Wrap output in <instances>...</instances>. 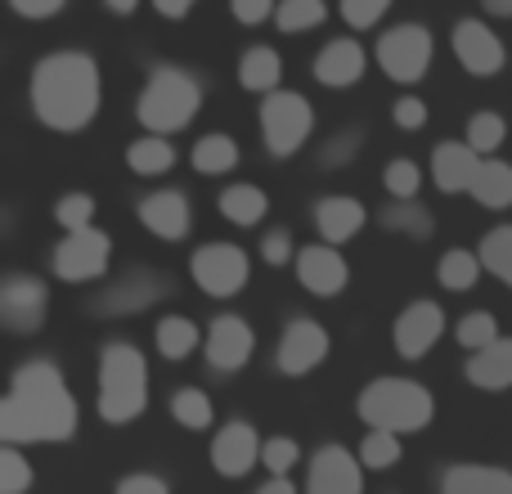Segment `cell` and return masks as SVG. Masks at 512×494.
I'll return each mask as SVG.
<instances>
[{"label": "cell", "instance_id": "1", "mask_svg": "<svg viewBox=\"0 0 512 494\" xmlns=\"http://www.w3.org/2000/svg\"><path fill=\"white\" fill-rule=\"evenodd\" d=\"M81 409L72 400L54 360H27L9 378V396L0 400V436L9 445H59L72 441Z\"/></svg>", "mask_w": 512, "mask_h": 494}, {"label": "cell", "instance_id": "2", "mask_svg": "<svg viewBox=\"0 0 512 494\" xmlns=\"http://www.w3.org/2000/svg\"><path fill=\"white\" fill-rule=\"evenodd\" d=\"M32 113L41 126L59 135H77L95 122L99 99H104V81H99V63L86 50H54L36 59L32 68Z\"/></svg>", "mask_w": 512, "mask_h": 494}, {"label": "cell", "instance_id": "3", "mask_svg": "<svg viewBox=\"0 0 512 494\" xmlns=\"http://www.w3.org/2000/svg\"><path fill=\"white\" fill-rule=\"evenodd\" d=\"M95 409L104 423L122 427L149 409V360L135 342H104L95 364Z\"/></svg>", "mask_w": 512, "mask_h": 494}, {"label": "cell", "instance_id": "4", "mask_svg": "<svg viewBox=\"0 0 512 494\" xmlns=\"http://www.w3.org/2000/svg\"><path fill=\"white\" fill-rule=\"evenodd\" d=\"M198 108H203V81L189 68H176V63H158L144 81L140 99H135V122L144 131L158 135H176L185 126H194Z\"/></svg>", "mask_w": 512, "mask_h": 494}, {"label": "cell", "instance_id": "5", "mask_svg": "<svg viewBox=\"0 0 512 494\" xmlns=\"http://www.w3.org/2000/svg\"><path fill=\"white\" fill-rule=\"evenodd\" d=\"M355 414L364 427H378V432H423L436 418V400L423 382L414 378H373L369 387L355 396Z\"/></svg>", "mask_w": 512, "mask_h": 494}, {"label": "cell", "instance_id": "6", "mask_svg": "<svg viewBox=\"0 0 512 494\" xmlns=\"http://www.w3.org/2000/svg\"><path fill=\"white\" fill-rule=\"evenodd\" d=\"M315 131V108L301 90H270L261 99V135L270 158H292Z\"/></svg>", "mask_w": 512, "mask_h": 494}, {"label": "cell", "instance_id": "7", "mask_svg": "<svg viewBox=\"0 0 512 494\" xmlns=\"http://www.w3.org/2000/svg\"><path fill=\"white\" fill-rule=\"evenodd\" d=\"M373 59H378L382 77H391L396 86H414V81H423L427 68H432L436 41H432V32H427L423 23H396V27H387V32L378 36Z\"/></svg>", "mask_w": 512, "mask_h": 494}, {"label": "cell", "instance_id": "8", "mask_svg": "<svg viewBox=\"0 0 512 494\" xmlns=\"http://www.w3.org/2000/svg\"><path fill=\"white\" fill-rule=\"evenodd\" d=\"M108 256H113V239L95 225L86 230H68L50 252V265L63 283H95L108 274Z\"/></svg>", "mask_w": 512, "mask_h": 494}, {"label": "cell", "instance_id": "9", "mask_svg": "<svg viewBox=\"0 0 512 494\" xmlns=\"http://www.w3.org/2000/svg\"><path fill=\"white\" fill-rule=\"evenodd\" d=\"M248 270H252V261L239 243H203L194 256H189L194 283L216 301L239 297L243 283H248Z\"/></svg>", "mask_w": 512, "mask_h": 494}, {"label": "cell", "instance_id": "10", "mask_svg": "<svg viewBox=\"0 0 512 494\" xmlns=\"http://www.w3.org/2000/svg\"><path fill=\"white\" fill-rule=\"evenodd\" d=\"M328 351H333L328 328L319 324V319H310V315H297V319H288L283 333H279V346H274V369H279L283 378H306V373H315L319 364L328 360Z\"/></svg>", "mask_w": 512, "mask_h": 494}, {"label": "cell", "instance_id": "11", "mask_svg": "<svg viewBox=\"0 0 512 494\" xmlns=\"http://www.w3.org/2000/svg\"><path fill=\"white\" fill-rule=\"evenodd\" d=\"M45 315H50V288H45V279H36V274H5L0 279V324L9 328V333H36V328L45 324Z\"/></svg>", "mask_w": 512, "mask_h": 494}, {"label": "cell", "instance_id": "12", "mask_svg": "<svg viewBox=\"0 0 512 494\" xmlns=\"http://www.w3.org/2000/svg\"><path fill=\"white\" fill-rule=\"evenodd\" d=\"M450 45L459 68H468L472 77H495V72L508 68V45L499 41V32L486 18H459L450 32Z\"/></svg>", "mask_w": 512, "mask_h": 494}, {"label": "cell", "instance_id": "13", "mask_svg": "<svg viewBox=\"0 0 512 494\" xmlns=\"http://www.w3.org/2000/svg\"><path fill=\"white\" fill-rule=\"evenodd\" d=\"M167 288L171 283L162 279L158 270H131L108 283V288L90 301V310H95V315H140V310L158 306V301L167 297Z\"/></svg>", "mask_w": 512, "mask_h": 494}, {"label": "cell", "instance_id": "14", "mask_svg": "<svg viewBox=\"0 0 512 494\" xmlns=\"http://www.w3.org/2000/svg\"><path fill=\"white\" fill-rule=\"evenodd\" d=\"M203 351H207L212 373H239L256 351V328L243 315H216L212 324H207Z\"/></svg>", "mask_w": 512, "mask_h": 494}, {"label": "cell", "instance_id": "15", "mask_svg": "<svg viewBox=\"0 0 512 494\" xmlns=\"http://www.w3.org/2000/svg\"><path fill=\"white\" fill-rule=\"evenodd\" d=\"M441 337H445V310L436 301H409L396 315V324H391V346L405 360H423Z\"/></svg>", "mask_w": 512, "mask_h": 494}, {"label": "cell", "instance_id": "16", "mask_svg": "<svg viewBox=\"0 0 512 494\" xmlns=\"http://www.w3.org/2000/svg\"><path fill=\"white\" fill-rule=\"evenodd\" d=\"M364 459H355L346 445H324L310 454L306 494H364Z\"/></svg>", "mask_w": 512, "mask_h": 494}, {"label": "cell", "instance_id": "17", "mask_svg": "<svg viewBox=\"0 0 512 494\" xmlns=\"http://www.w3.org/2000/svg\"><path fill=\"white\" fill-rule=\"evenodd\" d=\"M135 216H140L144 230L162 243H180L194 230V207H189V198L180 194V189H153V194H144Z\"/></svg>", "mask_w": 512, "mask_h": 494}, {"label": "cell", "instance_id": "18", "mask_svg": "<svg viewBox=\"0 0 512 494\" xmlns=\"http://www.w3.org/2000/svg\"><path fill=\"white\" fill-rule=\"evenodd\" d=\"M292 265H297V279L310 297H337V292H346V283H351V265H346V256L324 239L301 247Z\"/></svg>", "mask_w": 512, "mask_h": 494}, {"label": "cell", "instance_id": "19", "mask_svg": "<svg viewBox=\"0 0 512 494\" xmlns=\"http://www.w3.org/2000/svg\"><path fill=\"white\" fill-rule=\"evenodd\" d=\"M261 432L248 423V418H230L221 432L212 436V468L221 477H248L252 463H261Z\"/></svg>", "mask_w": 512, "mask_h": 494}, {"label": "cell", "instance_id": "20", "mask_svg": "<svg viewBox=\"0 0 512 494\" xmlns=\"http://www.w3.org/2000/svg\"><path fill=\"white\" fill-rule=\"evenodd\" d=\"M364 68H369V54H364V45L351 41V36H337V41H328L324 50L315 54V63H310L315 81H319V86H328V90L360 86Z\"/></svg>", "mask_w": 512, "mask_h": 494}, {"label": "cell", "instance_id": "21", "mask_svg": "<svg viewBox=\"0 0 512 494\" xmlns=\"http://www.w3.org/2000/svg\"><path fill=\"white\" fill-rule=\"evenodd\" d=\"M310 221H315L319 239L333 243V247H342V243H351L355 234L364 230V221H369V207H364L360 198H351V194H328V198H319V203L310 207Z\"/></svg>", "mask_w": 512, "mask_h": 494}, {"label": "cell", "instance_id": "22", "mask_svg": "<svg viewBox=\"0 0 512 494\" xmlns=\"http://www.w3.org/2000/svg\"><path fill=\"white\" fill-rule=\"evenodd\" d=\"M477 171H481V153L468 140H441L432 149V180L441 194H472Z\"/></svg>", "mask_w": 512, "mask_h": 494}, {"label": "cell", "instance_id": "23", "mask_svg": "<svg viewBox=\"0 0 512 494\" xmlns=\"http://www.w3.org/2000/svg\"><path fill=\"white\" fill-rule=\"evenodd\" d=\"M441 494H512V468L454 463V468L441 472Z\"/></svg>", "mask_w": 512, "mask_h": 494}, {"label": "cell", "instance_id": "24", "mask_svg": "<svg viewBox=\"0 0 512 494\" xmlns=\"http://www.w3.org/2000/svg\"><path fill=\"white\" fill-rule=\"evenodd\" d=\"M463 373H468V382L481 391H508L512 387V337H495L490 346L472 351Z\"/></svg>", "mask_w": 512, "mask_h": 494}, {"label": "cell", "instance_id": "25", "mask_svg": "<svg viewBox=\"0 0 512 494\" xmlns=\"http://www.w3.org/2000/svg\"><path fill=\"white\" fill-rule=\"evenodd\" d=\"M216 207H221V216L230 225L252 230V225H261L265 216H270V194H265L261 185H230V189H221Z\"/></svg>", "mask_w": 512, "mask_h": 494}, {"label": "cell", "instance_id": "26", "mask_svg": "<svg viewBox=\"0 0 512 494\" xmlns=\"http://www.w3.org/2000/svg\"><path fill=\"white\" fill-rule=\"evenodd\" d=\"M126 167L135 176H167L176 167V144L171 135H158V131H144L140 140L126 144Z\"/></svg>", "mask_w": 512, "mask_h": 494}, {"label": "cell", "instance_id": "27", "mask_svg": "<svg viewBox=\"0 0 512 494\" xmlns=\"http://www.w3.org/2000/svg\"><path fill=\"white\" fill-rule=\"evenodd\" d=\"M279 77H283V59L274 45H252V50L239 54V86L243 90L270 95V90H279Z\"/></svg>", "mask_w": 512, "mask_h": 494}, {"label": "cell", "instance_id": "28", "mask_svg": "<svg viewBox=\"0 0 512 494\" xmlns=\"http://www.w3.org/2000/svg\"><path fill=\"white\" fill-rule=\"evenodd\" d=\"M153 342H158L162 360H189V355H194L207 337H203V328H198L189 315H162L158 328H153Z\"/></svg>", "mask_w": 512, "mask_h": 494}, {"label": "cell", "instance_id": "29", "mask_svg": "<svg viewBox=\"0 0 512 494\" xmlns=\"http://www.w3.org/2000/svg\"><path fill=\"white\" fill-rule=\"evenodd\" d=\"M472 198L486 212H508L512 207V162L504 158H481V171L472 180Z\"/></svg>", "mask_w": 512, "mask_h": 494}, {"label": "cell", "instance_id": "30", "mask_svg": "<svg viewBox=\"0 0 512 494\" xmlns=\"http://www.w3.org/2000/svg\"><path fill=\"white\" fill-rule=\"evenodd\" d=\"M239 158H243L239 140H234V135H225V131L203 135V140L189 149V162H194L198 176H225V171L239 167Z\"/></svg>", "mask_w": 512, "mask_h": 494}, {"label": "cell", "instance_id": "31", "mask_svg": "<svg viewBox=\"0 0 512 494\" xmlns=\"http://www.w3.org/2000/svg\"><path fill=\"white\" fill-rule=\"evenodd\" d=\"M382 230L405 234V239H432L436 216L427 212L418 198H391V203L382 207Z\"/></svg>", "mask_w": 512, "mask_h": 494}, {"label": "cell", "instance_id": "32", "mask_svg": "<svg viewBox=\"0 0 512 494\" xmlns=\"http://www.w3.org/2000/svg\"><path fill=\"white\" fill-rule=\"evenodd\" d=\"M481 252H468V247H450V252L441 256V265H436V283L441 288H450V292H468V288H477V279H481Z\"/></svg>", "mask_w": 512, "mask_h": 494}, {"label": "cell", "instance_id": "33", "mask_svg": "<svg viewBox=\"0 0 512 494\" xmlns=\"http://www.w3.org/2000/svg\"><path fill=\"white\" fill-rule=\"evenodd\" d=\"M171 418L189 432H207L212 427V400H207L203 387H180L171 391Z\"/></svg>", "mask_w": 512, "mask_h": 494}, {"label": "cell", "instance_id": "34", "mask_svg": "<svg viewBox=\"0 0 512 494\" xmlns=\"http://www.w3.org/2000/svg\"><path fill=\"white\" fill-rule=\"evenodd\" d=\"M481 265H486V274H495L499 283H508L512 288V225H499V230H490L486 239H481Z\"/></svg>", "mask_w": 512, "mask_h": 494}, {"label": "cell", "instance_id": "35", "mask_svg": "<svg viewBox=\"0 0 512 494\" xmlns=\"http://www.w3.org/2000/svg\"><path fill=\"white\" fill-rule=\"evenodd\" d=\"M504 140H508L504 113H495V108H481V113H472V122H468V144L481 153V158H490L495 149H504Z\"/></svg>", "mask_w": 512, "mask_h": 494}, {"label": "cell", "instance_id": "36", "mask_svg": "<svg viewBox=\"0 0 512 494\" xmlns=\"http://www.w3.org/2000/svg\"><path fill=\"white\" fill-rule=\"evenodd\" d=\"M400 454H405V445H400L396 432H378V427H369V436L360 441V459L369 472H387L400 463Z\"/></svg>", "mask_w": 512, "mask_h": 494}, {"label": "cell", "instance_id": "37", "mask_svg": "<svg viewBox=\"0 0 512 494\" xmlns=\"http://www.w3.org/2000/svg\"><path fill=\"white\" fill-rule=\"evenodd\" d=\"M324 18H328L324 0H279V9H274L279 32H310V27H319Z\"/></svg>", "mask_w": 512, "mask_h": 494}, {"label": "cell", "instance_id": "38", "mask_svg": "<svg viewBox=\"0 0 512 494\" xmlns=\"http://www.w3.org/2000/svg\"><path fill=\"white\" fill-rule=\"evenodd\" d=\"M499 337V319L490 315V310H468V315L454 324V342L463 346V351H481V346H490Z\"/></svg>", "mask_w": 512, "mask_h": 494}, {"label": "cell", "instance_id": "39", "mask_svg": "<svg viewBox=\"0 0 512 494\" xmlns=\"http://www.w3.org/2000/svg\"><path fill=\"white\" fill-rule=\"evenodd\" d=\"M382 189H387V198H418V189H423V167L409 158H391L387 167H382Z\"/></svg>", "mask_w": 512, "mask_h": 494}, {"label": "cell", "instance_id": "40", "mask_svg": "<svg viewBox=\"0 0 512 494\" xmlns=\"http://www.w3.org/2000/svg\"><path fill=\"white\" fill-rule=\"evenodd\" d=\"M32 486V463L23 459L18 445H0V494H23Z\"/></svg>", "mask_w": 512, "mask_h": 494}, {"label": "cell", "instance_id": "41", "mask_svg": "<svg viewBox=\"0 0 512 494\" xmlns=\"http://www.w3.org/2000/svg\"><path fill=\"white\" fill-rule=\"evenodd\" d=\"M54 225H59L63 234L95 225V198L90 194H63L59 203H54Z\"/></svg>", "mask_w": 512, "mask_h": 494}, {"label": "cell", "instance_id": "42", "mask_svg": "<svg viewBox=\"0 0 512 494\" xmlns=\"http://www.w3.org/2000/svg\"><path fill=\"white\" fill-rule=\"evenodd\" d=\"M297 463H301V445L292 441V436H270V441L261 445V468L270 472V477H288Z\"/></svg>", "mask_w": 512, "mask_h": 494}, {"label": "cell", "instance_id": "43", "mask_svg": "<svg viewBox=\"0 0 512 494\" xmlns=\"http://www.w3.org/2000/svg\"><path fill=\"white\" fill-rule=\"evenodd\" d=\"M391 5H396V0H337V14L346 18V27L369 32V27H378L382 18H387Z\"/></svg>", "mask_w": 512, "mask_h": 494}, {"label": "cell", "instance_id": "44", "mask_svg": "<svg viewBox=\"0 0 512 494\" xmlns=\"http://www.w3.org/2000/svg\"><path fill=\"white\" fill-rule=\"evenodd\" d=\"M360 144H364V131H337V135H328L324 140V149H319V167H346V162L360 153Z\"/></svg>", "mask_w": 512, "mask_h": 494}, {"label": "cell", "instance_id": "45", "mask_svg": "<svg viewBox=\"0 0 512 494\" xmlns=\"http://www.w3.org/2000/svg\"><path fill=\"white\" fill-rule=\"evenodd\" d=\"M261 261L270 265V270H283L288 261H297L292 234H288V230H265V234H261Z\"/></svg>", "mask_w": 512, "mask_h": 494}, {"label": "cell", "instance_id": "46", "mask_svg": "<svg viewBox=\"0 0 512 494\" xmlns=\"http://www.w3.org/2000/svg\"><path fill=\"white\" fill-rule=\"evenodd\" d=\"M391 122H396L400 131H423L427 126V104L418 95H400L396 104H391Z\"/></svg>", "mask_w": 512, "mask_h": 494}, {"label": "cell", "instance_id": "47", "mask_svg": "<svg viewBox=\"0 0 512 494\" xmlns=\"http://www.w3.org/2000/svg\"><path fill=\"white\" fill-rule=\"evenodd\" d=\"M274 9H279V0H230V14L239 18L243 27H256V23H265V18H274Z\"/></svg>", "mask_w": 512, "mask_h": 494}, {"label": "cell", "instance_id": "48", "mask_svg": "<svg viewBox=\"0 0 512 494\" xmlns=\"http://www.w3.org/2000/svg\"><path fill=\"white\" fill-rule=\"evenodd\" d=\"M68 0H9L18 18H32V23H45V18H59Z\"/></svg>", "mask_w": 512, "mask_h": 494}, {"label": "cell", "instance_id": "49", "mask_svg": "<svg viewBox=\"0 0 512 494\" xmlns=\"http://www.w3.org/2000/svg\"><path fill=\"white\" fill-rule=\"evenodd\" d=\"M117 494H171V486L153 472H131V477L117 481Z\"/></svg>", "mask_w": 512, "mask_h": 494}, {"label": "cell", "instance_id": "50", "mask_svg": "<svg viewBox=\"0 0 512 494\" xmlns=\"http://www.w3.org/2000/svg\"><path fill=\"white\" fill-rule=\"evenodd\" d=\"M198 0H153V9H158L162 18H189V9H194Z\"/></svg>", "mask_w": 512, "mask_h": 494}, {"label": "cell", "instance_id": "51", "mask_svg": "<svg viewBox=\"0 0 512 494\" xmlns=\"http://www.w3.org/2000/svg\"><path fill=\"white\" fill-rule=\"evenodd\" d=\"M256 494H297V486H292L288 477H270V481H265V486L256 490Z\"/></svg>", "mask_w": 512, "mask_h": 494}, {"label": "cell", "instance_id": "52", "mask_svg": "<svg viewBox=\"0 0 512 494\" xmlns=\"http://www.w3.org/2000/svg\"><path fill=\"white\" fill-rule=\"evenodd\" d=\"M481 9L490 18H512V0H481Z\"/></svg>", "mask_w": 512, "mask_h": 494}, {"label": "cell", "instance_id": "53", "mask_svg": "<svg viewBox=\"0 0 512 494\" xmlns=\"http://www.w3.org/2000/svg\"><path fill=\"white\" fill-rule=\"evenodd\" d=\"M135 5H140V0H104V9H113V14H135Z\"/></svg>", "mask_w": 512, "mask_h": 494}]
</instances>
